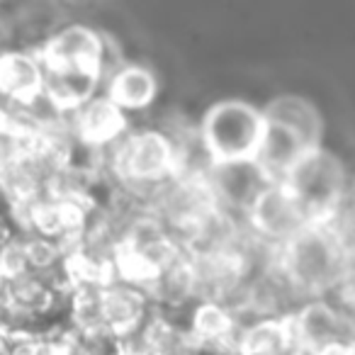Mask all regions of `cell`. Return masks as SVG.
I'll list each match as a JSON object with an SVG mask.
<instances>
[{
    "instance_id": "obj_10",
    "label": "cell",
    "mask_w": 355,
    "mask_h": 355,
    "mask_svg": "<svg viewBox=\"0 0 355 355\" xmlns=\"http://www.w3.org/2000/svg\"><path fill=\"white\" fill-rule=\"evenodd\" d=\"M69 122L76 144L80 148H88V151L95 153L112 148L132 129L129 127V114H124L103 93H98L80 110L69 114Z\"/></svg>"
},
{
    "instance_id": "obj_19",
    "label": "cell",
    "mask_w": 355,
    "mask_h": 355,
    "mask_svg": "<svg viewBox=\"0 0 355 355\" xmlns=\"http://www.w3.org/2000/svg\"><path fill=\"white\" fill-rule=\"evenodd\" d=\"M27 272H30V266H27L25 243H22L20 234H15V236L0 243V277L12 282L17 277L27 275Z\"/></svg>"
},
{
    "instance_id": "obj_1",
    "label": "cell",
    "mask_w": 355,
    "mask_h": 355,
    "mask_svg": "<svg viewBox=\"0 0 355 355\" xmlns=\"http://www.w3.org/2000/svg\"><path fill=\"white\" fill-rule=\"evenodd\" d=\"M302 302L331 300L343 280L348 251L331 224H309L275 256Z\"/></svg>"
},
{
    "instance_id": "obj_17",
    "label": "cell",
    "mask_w": 355,
    "mask_h": 355,
    "mask_svg": "<svg viewBox=\"0 0 355 355\" xmlns=\"http://www.w3.org/2000/svg\"><path fill=\"white\" fill-rule=\"evenodd\" d=\"M292 319H253L241 326L236 340V355H295Z\"/></svg>"
},
{
    "instance_id": "obj_18",
    "label": "cell",
    "mask_w": 355,
    "mask_h": 355,
    "mask_svg": "<svg viewBox=\"0 0 355 355\" xmlns=\"http://www.w3.org/2000/svg\"><path fill=\"white\" fill-rule=\"evenodd\" d=\"M144 348L146 355H202V348L185 321L156 311L144 326Z\"/></svg>"
},
{
    "instance_id": "obj_6",
    "label": "cell",
    "mask_w": 355,
    "mask_h": 355,
    "mask_svg": "<svg viewBox=\"0 0 355 355\" xmlns=\"http://www.w3.org/2000/svg\"><path fill=\"white\" fill-rule=\"evenodd\" d=\"M297 353L353 355L355 314L336 300H309L290 316Z\"/></svg>"
},
{
    "instance_id": "obj_21",
    "label": "cell",
    "mask_w": 355,
    "mask_h": 355,
    "mask_svg": "<svg viewBox=\"0 0 355 355\" xmlns=\"http://www.w3.org/2000/svg\"><path fill=\"white\" fill-rule=\"evenodd\" d=\"M353 355H355V353H353Z\"/></svg>"
},
{
    "instance_id": "obj_11",
    "label": "cell",
    "mask_w": 355,
    "mask_h": 355,
    "mask_svg": "<svg viewBox=\"0 0 355 355\" xmlns=\"http://www.w3.org/2000/svg\"><path fill=\"white\" fill-rule=\"evenodd\" d=\"M153 302L146 290L134 282L114 280L103 287L105 331L112 340H124L139 334L153 316Z\"/></svg>"
},
{
    "instance_id": "obj_4",
    "label": "cell",
    "mask_w": 355,
    "mask_h": 355,
    "mask_svg": "<svg viewBox=\"0 0 355 355\" xmlns=\"http://www.w3.org/2000/svg\"><path fill=\"white\" fill-rule=\"evenodd\" d=\"M282 185H287L290 193L300 200L311 222L329 224L343 202L350 178L343 161L329 148L319 146L302 158Z\"/></svg>"
},
{
    "instance_id": "obj_12",
    "label": "cell",
    "mask_w": 355,
    "mask_h": 355,
    "mask_svg": "<svg viewBox=\"0 0 355 355\" xmlns=\"http://www.w3.org/2000/svg\"><path fill=\"white\" fill-rule=\"evenodd\" d=\"M44 88V69L32 49L0 51V95L17 107L37 100Z\"/></svg>"
},
{
    "instance_id": "obj_15",
    "label": "cell",
    "mask_w": 355,
    "mask_h": 355,
    "mask_svg": "<svg viewBox=\"0 0 355 355\" xmlns=\"http://www.w3.org/2000/svg\"><path fill=\"white\" fill-rule=\"evenodd\" d=\"M261 110L268 124H275V127H282V129H287V132L297 134L309 148L324 146V144H321V137H324V119H321L319 110L306 98L292 95V93L275 95V98L263 105Z\"/></svg>"
},
{
    "instance_id": "obj_13",
    "label": "cell",
    "mask_w": 355,
    "mask_h": 355,
    "mask_svg": "<svg viewBox=\"0 0 355 355\" xmlns=\"http://www.w3.org/2000/svg\"><path fill=\"white\" fill-rule=\"evenodd\" d=\"M100 93L112 100L124 114L144 112L158 98V76L146 64H129L124 61L103 80Z\"/></svg>"
},
{
    "instance_id": "obj_8",
    "label": "cell",
    "mask_w": 355,
    "mask_h": 355,
    "mask_svg": "<svg viewBox=\"0 0 355 355\" xmlns=\"http://www.w3.org/2000/svg\"><path fill=\"white\" fill-rule=\"evenodd\" d=\"M219 207L207 178H171L153 190L148 212L180 241Z\"/></svg>"
},
{
    "instance_id": "obj_9",
    "label": "cell",
    "mask_w": 355,
    "mask_h": 355,
    "mask_svg": "<svg viewBox=\"0 0 355 355\" xmlns=\"http://www.w3.org/2000/svg\"><path fill=\"white\" fill-rule=\"evenodd\" d=\"M105 46L107 37L100 35L95 27L71 22L46 35L35 54L40 56L44 69H88L103 76Z\"/></svg>"
},
{
    "instance_id": "obj_16",
    "label": "cell",
    "mask_w": 355,
    "mask_h": 355,
    "mask_svg": "<svg viewBox=\"0 0 355 355\" xmlns=\"http://www.w3.org/2000/svg\"><path fill=\"white\" fill-rule=\"evenodd\" d=\"M309 151H314V148L306 146L297 134L275 127V124H268L266 137H263V144L253 163L268 183H285L290 173L300 166V161Z\"/></svg>"
},
{
    "instance_id": "obj_3",
    "label": "cell",
    "mask_w": 355,
    "mask_h": 355,
    "mask_svg": "<svg viewBox=\"0 0 355 355\" xmlns=\"http://www.w3.org/2000/svg\"><path fill=\"white\" fill-rule=\"evenodd\" d=\"M263 110L239 98L209 105L198 122V132L214 166L253 163L266 137Z\"/></svg>"
},
{
    "instance_id": "obj_14",
    "label": "cell",
    "mask_w": 355,
    "mask_h": 355,
    "mask_svg": "<svg viewBox=\"0 0 355 355\" xmlns=\"http://www.w3.org/2000/svg\"><path fill=\"white\" fill-rule=\"evenodd\" d=\"M44 69V66H42ZM103 90V76L88 69H44L42 95L61 114H73Z\"/></svg>"
},
{
    "instance_id": "obj_7",
    "label": "cell",
    "mask_w": 355,
    "mask_h": 355,
    "mask_svg": "<svg viewBox=\"0 0 355 355\" xmlns=\"http://www.w3.org/2000/svg\"><path fill=\"white\" fill-rule=\"evenodd\" d=\"M243 222L251 236L272 251H280L297 234L314 224L302 209L300 200L282 183H268L248 205Z\"/></svg>"
},
{
    "instance_id": "obj_5",
    "label": "cell",
    "mask_w": 355,
    "mask_h": 355,
    "mask_svg": "<svg viewBox=\"0 0 355 355\" xmlns=\"http://www.w3.org/2000/svg\"><path fill=\"white\" fill-rule=\"evenodd\" d=\"M183 243L178 241L151 212L141 214L127 229L117 248V280L146 287L168 266L183 256Z\"/></svg>"
},
{
    "instance_id": "obj_20",
    "label": "cell",
    "mask_w": 355,
    "mask_h": 355,
    "mask_svg": "<svg viewBox=\"0 0 355 355\" xmlns=\"http://www.w3.org/2000/svg\"><path fill=\"white\" fill-rule=\"evenodd\" d=\"M10 236H15V232H12L10 222H8V217L3 212H0V243L8 241Z\"/></svg>"
},
{
    "instance_id": "obj_2",
    "label": "cell",
    "mask_w": 355,
    "mask_h": 355,
    "mask_svg": "<svg viewBox=\"0 0 355 355\" xmlns=\"http://www.w3.org/2000/svg\"><path fill=\"white\" fill-rule=\"evenodd\" d=\"M107 180L141 200L148 209L153 190L175 175L173 144L161 127L129 129L112 148L103 151Z\"/></svg>"
}]
</instances>
